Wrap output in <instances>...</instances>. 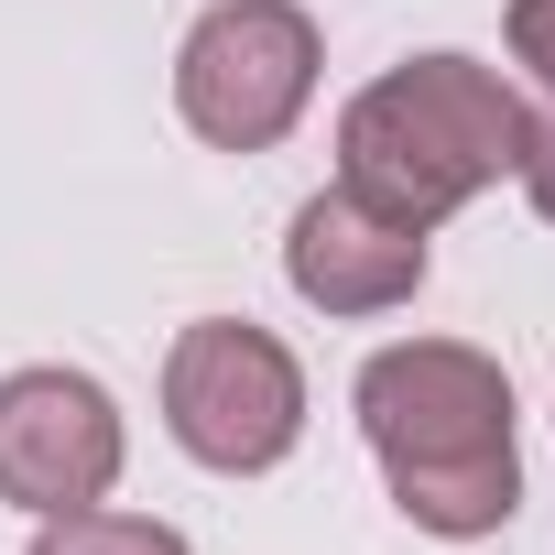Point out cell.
I'll list each match as a JSON object with an SVG mask.
<instances>
[{
    "mask_svg": "<svg viewBox=\"0 0 555 555\" xmlns=\"http://www.w3.org/2000/svg\"><path fill=\"white\" fill-rule=\"evenodd\" d=\"M317 99V23L295 0H218L175 55V109L218 153H272Z\"/></svg>",
    "mask_w": 555,
    "mask_h": 555,
    "instance_id": "277c9868",
    "label": "cell"
},
{
    "mask_svg": "<svg viewBox=\"0 0 555 555\" xmlns=\"http://www.w3.org/2000/svg\"><path fill=\"white\" fill-rule=\"evenodd\" d=\"M512 175H522L533 218H555V109H544V120H522V164H512Z\"/></svg>",
    "mask_w": 555,
    "mask_h": 555,
    "instance_id": "9c48e42d",
    "label": "cell"
},
{
    "mask_svg": "<svg viewBox=\"0 0 555 555\" xmlns=\"http://www.w3.org/2000/svg\"><path fill=\"white\" fill-rule=\"evenodd\" d=\"M164 425H175V447L196 468L261 479V468H284L295 436H306V371H295V349L272 338V327L207 317L164 360Z\"/></svg>",
    "mask_w": 555,
    "mask_h": 555,
    "instance_id": "3957f363",
    "label": "cell"
},
{
    "mask_svg": "<svg viewBox=\"0 0 555 555\" xmlns=\"http://www.w3.org/2000/svg\"><path fill=\"white\" fill-rule=\"evenodd\" d=\"M512 66L555 99V0H512Z\"/></svg>",
    "mask_w": 555,
    "mask_h": 555,
    "instance_id": "ba28073f",
    "label": "cell"
},
{
    "mask_svg": "<svg viewBox=\"0 0 555 555\" xmlns=\"http://www.w3.org/2000/svg\"><path fill=\"white\" fill-rule=\"evenodd\" d=\"M284 272H295V295H306L317 317H392V306H414V284H425V229H414V218H382V207L349 196V185H327V196L295 207Z\"/></svg>",
    "mask_w": 555,
    "mask_h": 555,
    "instance_id": "8992f818",
    "label": "cell"
},
{
    "mask_svg": "<svg viewBox=\"0 0 555 555\" xmlns=\"http://www.w3.org/2000/svg\"><path fill=\"white\" fill-rule=\"evenodd\" d=\"M34 555H185V533L175 522H153V512H44V533H34Z\"/></svg>",
    "mask_w": 555,
    "mask_h": 555,
    "instance_id": "52a82bcc",
    "label": "cell"
},
{
    "mask_svg": "<svg viewBox=\"0 0 555 555\" xmlns=\"http://www.w3.org/2000/svg\"><path fill=\"white\" fill-rule=\"evenodd\" d=\"M120 479V403L88 371H12L0 382V501L88 512Z\"/></svg>",
    "mask_w": 555,
    "mask_h": 555,
    "instance_id": "5b68a950",
    "label": "cell"
},
{
    "mask_svg": "<svg viewBox=\"0 0 555 555\" xmlns=\"http://www.w3.org/2000/svg\"><path fill=\"white\" fill-rule=\"evenodd\" d=\"M522 99L479 66V55H414L392 77H371L338 120V185L371 196L382 218H457L479 185H501L522 164Z\"/></svg>",
    "mask_w": 555,
    "mask_h": 555,
    "instance_id": "7a4b0ae2",
    "label": "cell"
},
{
    "mask_svg": "<svg viewBox=\"0 0 555 555\" xmlns=\"http://www.w3.org/2000/svg\"><path fill=\"white\" fill-rule=\"evenodd\" d=\"M360 436L403 501V522L479 544L522 512V457H512V382L501 360L457 338H403L360 371Z\"/></svg>",
    "mask_w": 555,
    "mask_h": 555,
    "instance_id": "6da1fadb",
    "label": "cell"
}]
</instances>
